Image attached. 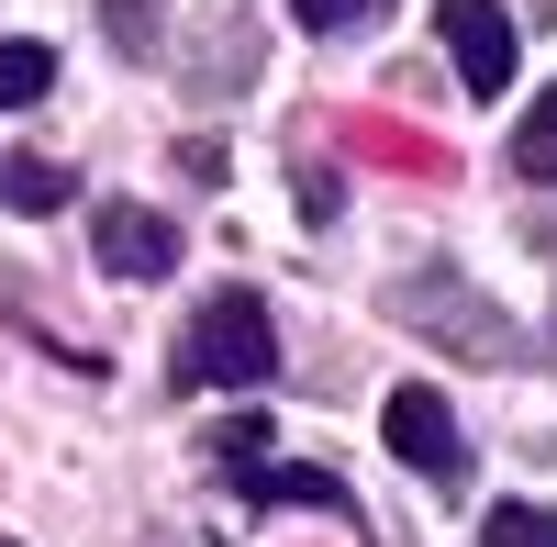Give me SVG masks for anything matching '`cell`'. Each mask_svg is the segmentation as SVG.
Returning <instances> with one entry per match:
<instances>
[{"label":"cell","instance_id":"9","mask_svg":"<svg viewBox=\"0 0 557 547\" xmlns=\"http://www.w3.org/2000/svg\"><path fill=\"white\" fill-rule=\"evenodd\" d=\"M513 179H535V191H557V89L513 123Z\"/></svg>","mask_w":557,"mask_h":547},{"label":"cell","instance_id":"7","mask_svg":"<svg viewBox=\"0 0 557 547\" xmlns=\"http://www.w3.org/2000/svg\"><path fill=\"white\" fill-rule=\"evenodd\" d=\"M0 202H12V212H57V202H78V168H57V157H0Z\"/></svg>","mask_w":557,"mask_h":547},{"label":"cell","instance_id":"11","mask_svg":"<svg viewBox=\"0 0 557 547\" xmlns=\"http://www.w3.org/2000/svg\"><path fill=\"white\" fill-rule=\"evenodd\" d=\"M268 436H278L268 414H235V425L212 436V459H223V470H257V459H268Z\"/></svg>","mask_w":557,"mask_h":547},{"label":"cell","instance_id":"6","mask_svg":"<svg viewBox=\"0 0 557 547\" xmlns=\"http://www.w3.org/2000/svg\"><path fill=\"white\" fill-rule=\"evenodd\" d=\"M235 481L257 491V503H312V514H357L335 470H268V459H257V470H235Z\"/></svg>","mask_w":557,"mask_h":547},{"label":"cell","instance_id":"4","mask_svg":"<svg viewBox=\"0 0 557 547\" xmlns=\"http://www.w3.org/2000/svg\"><path fill=\"white\" fill-rule=\"evenodd\" d=\"M391 313H412V325H446V347H457V357H502V347H513V336H502V313H491V302H469V280H446V268H435V280H401V291H391Z\"/></svg>","mask_w":557,"mask_h":547},{"label":"cell","instance_id":"8","mask_svg":"<svg viewBox=\"0 0 557 547\" xmlns=\"http://www.w3.org/2000/svg\"><path fill=\"white\" fill-rule=\"evenodd\" d=\"M45 89H57V45H0V112H23V101H45Z\"/></svg>","mask_w":557,"mask_h":547},{"label":"cell","instance_id":"10","mask_svg":"<svg viewBox=\"0 0 557 547\" xmlns=\"http://www.w3.org/2000/svg\"><path fill=\"white\" fill-rule=\"evenodd\" d=\"M480 547H557V514H546V503H502V514L480 525Z\"/></svg>","mask_w":557,"mask_h":547},{"label":"cell","instance_id":"1","mask_svg":"<svg viewBox=\"0 0 557 547\" xmlns=\"http://www.w3.org/2000/svg\"><path fill=\"white\" fill-rule=\"evenodd\" d=\"M178 380L190 391H268L278 380V325L257 291H212L190 313V336H178Z\"/></svg>","mask_w":557,"mask_h":547},{"label":"cell","instance_id":"3","mask_svg":"<svg viewBox=\"0 0 557 547\" xmlns=\"http://www.w3.org/2000/svg\"><path fill=\"white\" fill-rule=\"evenodd\" d=\"M435 34L457 57V89H469V101H502V78H513V23H502V0H435Z\"/></svg>","mask_w":557,"mask_h":547},{"label":"cell","instance_id":"13","mask_svg":"<svg viewBox=\"0 0 557 547\" xmlns=\"http://www.w3.org/2000/svg\"><path fill=\"white\" fill-rule=\"evenodd\" d=\"M101 12H112V45H123V57H146V45H157V0H101Z\"/></svg>","mask_w":557,"mask_h":547},{"label":"cell","instance_id":"12","mask_svg":"<svg viewBox=\"0 0 557 547\" xmlns=\"http://www.w3.org/2000/svg\"><path fill=\"white\" fill-rule=\"evenodd\" d=\"M290 12H301L312 34H357V23H380L391 0H290Z\"/></svg>","mask_w":557,"mask_h":547},{"label":"cell","instance_id":"2","mask_svg":"<svg viewBox=\"0 0 557 547\" xmlns=\"http://www.w3.org/2000/svg\"><path fill=\"white\" fill-rule=\"evenodd\" d=\"M380 436H391V459H401V470H424V481H469V436H457L446 391L401 380V391L380 402Z\"/></svg>","mask_w":557,"mask_h":547},{"label":"cell","instance_id":"14","mask_svg":"<svg viewBox=\"0 0 557 547\" xmlns=\"http://www.w3.org/2000/svg\"><path fill=\"white\" fill-rule=\"evenodd\" d=\"M335 202H346V179H335V168H301V212L323 223V212H335Z\"/></svg>","mask_w":557,"mask_h":547},{"label":"cell","instance_id":"5","mask_svg":"<svg viewBox=\"0 0 557 547\" xmlns=\"http://www.w3.org/2000/svg\"><path fill=\"white\" fill-rule=\"evenodd\" d=\"M89 246H101L112 280H168V268H178V235L146 202H101V212H89Z\"/></svg>","mask_w":557,"mask_h":547}]
</instances>
